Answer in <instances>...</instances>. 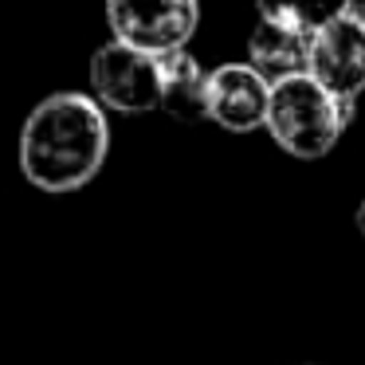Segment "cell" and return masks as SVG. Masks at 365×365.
Masks as SVG:
<instances>
[{
    "instance_id": "6da1fadb",
    "label": "cell",
    "mask_w": 365,
    "mask_h": 365,
    "mask_svg": "<svg viewBox=\"0 0 365 365\" xmlns=\"http://www.w3.org/2000/svg\"><path fill=\"white\" fill-rule=\"evenodd\" d=\"M110 153L106 106L95 95H48L20 130V173L43 192H75L95 181Z\"/></svg>"
},
{
    "instance_id": "7a4b0ae2",
    "label": "cell",
    "mask_w": 365,
    "mask_h": 365,
    "mask_svg": "<svg viewBox=\"0 0 365 365\" xmlns=\"http://www.w3.org/2000/svg\"><path fill=\"white\" fill-rule=\"evenodd\" d=\"M357 98H338L310 75H291L271 87L267 134L291 158L318 161L338 145L346 126L354 122Z\"/></svg>"
},
{
    "instance_id": "3957f363",
    "label": "cell",
    "mask_w": 365,
    "mask_h": 365,
    "mask_svg": "<svg viewBox=\"0 0 365 365\" xmlns=\"http://www.w3.org/2000/svg\"><path fill=\"white\" fill-rule=\"evenodd\" d=\"M91 91L106 110L150 114L161 106V56L110 40L91 56Z\"/></svg>"
},
{
    "instance_id": "277c9868",
    "label": "cell",
    "mask_w": 365,
    "mask_h": 365,
    "mask_svg": "<svg viewBox=\"0 0 365 365\" xmlns=\"http://www.w3.org/2000/svg\"><path fill=\"white\" fill-rule=\"evenodd\" d=\"M106 24L114 40L165 56L192 40L200 0H106Z\"/></svg>"
},
{
    "instance_id": "5b68a950",
    "label": "cell",
    "mask_w": 365,
    "mask_h": 365,
    "mask_svg": "<svg viewBox=\"0 0 365 365\" xmlns=\"http://www.w3.org/2000/svg\"><path fill=\"white\" fill-rule=\"evenodd\" d=\"M271 87L275 83L252 63H224L208 79V122L228 134L267 130Z\"/></svg>"
},
{
    "instance_id": "8992f818",
    "label": "cell",
    "mask_w": 365,
    "mask_h": 365,
    "mask_svg": "<svg viewBox=\"0 0 365 365\" xmlns=\"http://www.w3.org/2000/svg\"><path fill=\"white\" fill-rule=\"evenodd\" d=\"M307 75L338 98H357L365 91V24L338 16L310 36Z\"/></svg>"
},
{
    "instance_id": "52a82bcc",
    "label": "cell",
    "mask_w": 365,
    "mask_h": 365,
    "mask_svg": "<svg viewBox=\"0 0 365 365\" xmlns=\"http://www.w3.org/2000/svg\"><path fill=\"white\" fill-rule=\"evenodd\" d=\"M247 63L259 67L271 83L291 79V75H307L310 32H299V28H287V24L259 16V24L247 36Z\"/></svg>"
},
{
    "instance_id": "ba28073f",
    "label": "cell",
    "mask_w": 365,
    "mask_h": 365,
    "mask_svg": "<svg viewBox=\"0 0 365 365\" xmlns=\"http://www.w3.org/2000/svg\"><path fill=\"white\" fill-rule=\"evenodd\" d=\"M208 79L212 71L197 63L185 48L161 56V110L177 122H205L208 118Z\"/></svg>"
},
{
    "instance_id": "9c48e42d",
    "label": "cell",
    "mask_w": 365,
    "mask_h": 365,
    "mask_svg": "<svg viewBox=\"0 0 365 365\" xmlns=\"http://www.w3.org/2000/svg\"><path fill=\"white\" fill-rule=\"evenodd\" d=\"M255 4H259V16L287 28H299V32H310V36L318 28L334 24L338 16H346L349 9V0H255Z\"/></svg>"
},
{
    "instance_id": "30bf717a",
    "label": "cell",
    "mask_w": 365,
    "mask_h": 365,
    "mask_svg": "<svg viewBox=\"0 0 365 365\" xmlns=\"http://www.w3.org/2000/svg\"><path fill=\"white\" fill-rule=\"evenodd\" d=\"M346 16H349V20H357V24H365V0H349Z\"/></svg>"
},
{
    "instance_id": "8fae6325",
    "label": "cell",
    "mask_w": 365,
    "mask_h": 365,
    "mask_svg": "<svg viewBox=\"0 0 365 365\" xmlns=\"http://www.w3.org/2000/svg\"><path fill=\"white\" fill-rule=\"evenodd\" d=\"M357 232L365 236V200H361V208H357Z\"/></svg>"
}]
</instances>
